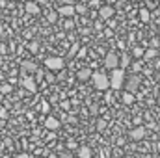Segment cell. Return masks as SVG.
Returning <instances> with one entry per match:
<instances>
[{
  "mask_svg": "<svg viewBox=\"0 0 160 158\" xmlns=\"http://www.w3.org/2000/svg\"><path fill=\"white\" fill-rule=\"evenodd\" d=\"M110 87L112 89H121L123 87V82H125V71L119 69V67H116V69H112V75H110Z\"/></svg>",
  "mask_w": 160,
  "mask_h": 158,
  "instance_id": "obj_1",
  "label": "cell"
},
{
  "mask_svg": "<svg viewBox=\"0 0 160 158\" xmlns=\"http://www.w3.org/2000/svg\"><path fill=\"white\" fill-rule=\"evenodd\" d=\"M91 82L95 86V89H101V91H106L110 87V82H108V77L102 75V73H91Z\"/></svg>",
  "mask_w": 160,
  "mask_h": 158,
  "instance_id": "obj_2",
  "label": "cell"
},
{
  "mask_svg": "<svg viewBox=\"0 0 160 158\" xmlns=\"http://www.w3.org/2000/svg\"><path fill=\"white\" fill-rule=\"evenodd\" d=\"M63 65H65V62L58 56H52V58L45 60V67L50 69V71H60V69H63Z\"/></svg>",
  "mask_w": 160,
  "mask_h": 158,
  "instance_id": "obj_3",
  "label": "cell"
},
{
  "mask_svg": "<svg viewBox=\"0 0 160 158\" xmlns=\"http://www.w3.org/2000/svg\"><path fill=\"white\" fill-rule=\"evenodd\" d=\"M125 84V89L127 91H130V93H134L136 89H140V77H136V75H130L127 82H123Z\"/></svg>",
  "mask_w": 160,
  "mask_h": 158,
  "instance_id": "obj_4",
  "label": "cell"
},
{
  "mask_svg": "<svg viewBox=\"0 0 160 158\" xmlns=\"http://www.w3.org/2000/svg\"><path fill=\"white\" fill-rule=\"evenodd\" d=\"M104 67H108V69L119 67V58H118L116 52H108V54L104 56Z\"/></svg>",
  "mask_w": 160,
  "mask_h": 158,
  "instance_id": "obj_5",
  "label": "cell"
},
{
  "mask_svg": "<svg viewBox=\"0 0 160 158\" xmlns=\"http://www.w3.org/2000/svg\"><path fill=\"white\" fill-rule=\"evenodd\" d=\"M128 134H130V140H134V141H140V140H143V138H145L147 130H145V126H136V128H132Z\"/></svg>",
  "mask_w": 160,
  "mask_h": 158,
  "instance_id": "obj_6",
  "label": "cell"
},
{
  "mask_svg": "<svg viewBox=\"0 0 160 158\" xmlns=\"http://www.w3.org/2000/svg\"><path fill=\"white\" fill-rule=\"evenodd\" d=\"M58 15H62V17H73L75 15V6L73 4H62L58 7Z\"/></svg>",
  "mask_w": 160,
  "mask_h": 158,
  "instance_id": "obj_7",
  "label": "cell"
},
{
  "mask_svg": "<svg viewBox=\"0 0 160 158\" xmlns=\"http://www.w3.org/2000/svg\"><path fill=\"white\" fill-rule=\"evenodd\" d=\"M21 86H22V87H26L30 93H36V91H38V84H36V80L30 78V77H26V78L21 80Z\"/></svg>",
  "mask_w": 160,
  "mask_h": 158,
  "instance_id": "obj_8",
  "label": "cell"
},
{
  "mask_svg": "<svg viewBox=\"0 0 160 158\" xmlns=\"http://www.w3.org/2000/svg\"><path fill=\"white\" fill-rule=\"evenodd\" d=\"M116 13V9L112 7V6H102L101 9H99V15H101V19H104V21H108V19H112V15Z\"/></svg>",
  "mask_w": 160,
  "mask_h": 158,
  "instance_id": "obj_9",
  "label": "cell"
},
{
  "mask_svg": "<svg viewBox=\"0 0 160 158\" xmlns=\"http://www.w3.org/2000/svg\"><path fill=\"white\" fill-rule=\"evenodd\" d=\"M24 11H26L28 15H38L41 11L39 4H38V2H26V4H24Z\"/></svg>",
  "mask_w": 160,
  "mask_h": 158,
  "instance_id": "obj_10",
  "label": "cell"
},
{
  "mask_svg": "<svg viewBox=\"0 0 160 158\" xmlns=\"http://www.w3.org/2000/svg\"><path fill=\"white\" fill-rule=\"evenodd\" d=\"M21 71L22 73H36L38 71V65L34 62H22L21 63Z\"/></svg>",
  "mask_w": 160,
  "mask_h": 158,
  "instance_id": "obj_11",
  "label": "cell"
},
{
  "mask_svg": "<svg viewBox=\"0 0 160 158\" xmlns=\"http://www.w3.org/2000/svg\"><path fill=\"white\" fill-rule=\"evenodd\" d=\"M45 128H48V130H56V128H60V121L56 117H47L45 119Z\"/></svg>",
  "mask_w": 160,
  "mask_h": 158,
  "instance_id": "obj_12",
  "label": "cell"
},
{
  "mask_svg": "<svg viewBox=\"0 0 160 158\" xmlns=\"http://www.w3.org/2000/svg\"><path fill=\"white\" fill-rule=\"evenodd\" d=\"M77 77H78V80H80V82H86V80H89V77H91V69H88V67L80 69Z\"/></svg>",
  "mask_w": 160,
  "mask_h": 158,
  "instance_id": "obj_13",
  "label": "cell"
},
{
  "mask_svg": "<svg viewBox=\"0 0 160 158\" xmlns=\"http://www.w3.org/2000/svg\"><path fill=\"white\" fill-rule=\"evenodd\" d=\"M140 19H142V22H149V19H151V13H149V9L142 7V9H140Z\"/></svg>",
  "mask_w": 160,
  "mask_h": 158,
  "instance_id": "obj_14",
  "label": "cell"
},
{
  "mask_svg": "<svg viewBox=\"0 0 160 158\" xmlns=\"http://www.w3.org/2000/svg\"><path fill=\"white\" fill-rule=\"evenodd\" d=\"M132 102H134V93L125 91L123 93V104H132Z\"/></svg>",
  "mask_w": 160,
  "mask_h": 158,
  "instance_id": "obj_15",
  "label": "cell"
},
{
  "mask_svg": "<svg viewBox=\"0 0 160 158\" xmlns=\"http://www.w3.org/2000/svg\"><path fill=\"white\" fill-rule=\"evenodd\" d=\"M78 156L80 158H91V149H89V147H80Z\"/></svg>",
  "mask_w": 160,
  "mask_h": 158,
  "instance_id": "obj_16",
  "label": "cell"
},
{
  "mask_svg": "<svg viewBox=\"0 0 160 158\" xmlns=\"http://www.w3.org/2000/svg\"><path fill=\"white\" fill-rule=\"evenodd\" d=\"M128 63H130V56H127V54H123L119 58V65L121 69H125V67H128Z\"/></svg>",
  "mask_w": 160,
  "mask_h": 158,
  "instance_id": "obj_17",
  "label": "cell"
},
{
  "mask_svg": "<svg viewBox=\"0 0 160 158\" xmlns=\"http://www.w3.org/2000/svg\"><path fill=\"white\" fill-rule=\"evenodd\" d=\"M58 17H60V15H58V11H48V13H47V21H48L50 24H52V22H56V21H58Z\"/></svg>",
  "mask_w": 160,
  "mask_h": 158,
  "instance_id": "obj_18",
  "label": "cell"
},
{
  "mask_svg": "<svg viewBox=\"0 0 160 158\" xmlns=\"http://www.w3.org/2000/svg\"><path fill=\"white\" fill-rule=\"evenodd\" d=\"M157 56V50L155 48H147V50H143V58L145 60H153Z\"/></svg>",
  "mask_w": 160,
  "mask_h": 158,
  "instance_id": "obj_19",
  "label": "cell"
},
{
  "mask_svg": "<svg viewBox=\"0 0 160 158\" xmlns=\"http://www.w3.org/2000/svg\"><path fill=\"white\" fill-rule=\"evenodd\" d=\"M75 13H80V15H86V13H88V7H86L84 4H78V6H75Z\"/></svg>",
  "mask_w": 160,
  "mask_h": 158,
  "instance_id": "obj_20",
  "label": "cell"
},
{
  "mask_svg": "<svg viewBox=\"0 0 160 158\" xmlns=\"http://www.w3.org/2000/svg\"><path fill=\"white\" fill-rule=\"evenodd\" d=\"M9 91H11V86H9V84H2V86H0V93H2V95H6V93H9Z\"/></svg>",
  "mask_w": 160,
  "mask_h": 158,
  "instance_id": "obj_21",
  "label": "cell"
},
{
  "mask_svg": "<svg viewBox=\"0 0 160 158\" xmlns=\"http://www.w3.org/2000/svg\"><path fill=\"white\" fill-rule=\"evenodd\" d=\"M48 110H50V104H48L47 101H43V102H41V112H43V114H48Z\"/></svg>",
  "mask_w": 160,
  "mask_h": 158,
  "instance_id": "obj_22",
  "label": "cell"
},
{
  "mask_svg": "<svg viewBox=\"0 0 160 158\" xmlns=\"http://www.w3.org/2000/svg\"><path fill=\"white\" fill-rule=\"evenodd\" d=\"M106 128V121L104 119H99L97 121V130H104Z\"/></svg>",
  "mask_w": 160,
  "mask_h": 158,
  "instance_id": "obj_23",
  "label": "cell"
},
{
  "mask_svg": "<svg viewBox=\"0 0 160 158\" xmlns=\"http://www.w3.org/2000/svg\"><path fill=\"white\" fill-rule=\"evenodd\" d=\"M47 82L54 84V82H56V77H54V75H47Z\"/></svg>",
  "mask_w": 160,
  "mask_h": 158,
  "instance_id": "obj_24",
  "label": "cell"
},
{
  "mask_svg": "<svg viewBox=\"0 0 160 158\" xmlns=\"http://www.w3.org/2000/svg\"><path fill=\"white\" fill-rule=\"evenodd\" d=\"M77 50H78V45H75V47L71 48V52H69V56H75V54H77Z\"/></svg>",
  "mask_w": 160,
  "mask_h": 158,
  "instance_id": "obj_25",
  "label": "cell"
},
{
  "mask_svg": "<svg viewBox=\"0 0 160 158\" xmlns=\"http://www.w3.org/2000/svg\"><path fill=\"white\" fill-rule=\"evenodd\" d=\"M134 56H143V50L142 48H134Z\"/></svg>",
  "mask_w": 160,
  "mask_h": 158,
  "instance_id": "obj_26",
  "label": "cell"
},
{
  "mask_svg": "<svg viewBox=\"0 0 160 158\" xmlns=\"http://www.w3.org/2000/svg\"><path fill=\"white\" fill-rule=\"evenodd\" d=\"M63 26H65L67 30H71V28H73V22H71V21H67V22H63Z\"/></svg>",
  "mask_w": 160,
  "mask_h": 158,
  "instance_id": "obj_27",
  "label": "cell"
},
{
  "mask_svg": "<svg viewBox=\"0 0 160 158\" xmlns=\"http://www.w3.org/2000/svg\"><path fill=\"white\" fill-rule=\"evenodd\" d=\"M58 4L62 6V4H73V0H58Z\"/></svg>",
  "mask_w": 160,
  "mask_h": 158,
  "instance_id": "obj_28",
  "label": "cell"
},
{
  "mask_svg": "<svg viewBox=\"0 0 160 158\" xmlns=\"http://www.w3.org/2000/svg\"><path fill=\"white\" fill-rule=\"evenodd\" d=\"M15 158H30V156H28L26 153H19V155H17V156H15Z\"/></svg>",
  "mask_w": 160,
  "mask_h": 158,
  "instance_id": "obj_29",
  "label": "cell"
},
{
  "mask_svg": "<svg viewBox=\"0 0 160 158\" xmlns=\"http://www.w3.org/2000/svg\"><path fill=\"white\" fill-rule=\"evenodd\" d=\"M30 50H38V43H30Z\"/></svg>",
  "mask_w": 160,
  "mask_h": 158,
  "instance_id": "obj_30",
  "label": "cell"
},
{
  "mask_svg": "<svg viewBox=\"0 0 160 158\" xmlns=\"http://www.w3.org/2000/svg\"><path fill=\"white\" fill-rule=\"evenodd\" d=\"M0 117H8V112H4V110H0Z\"/></svg>",
  "mask_w": 160,
  "mask_h": 158,
  "instance_id": "obj_31",
  "label": "cell"
},
{
  "mask_svg": "<svg viewBox=\"0 0 160 158\" xmlns=\"http://www.w3.org/2000/svg\"><path fill=\"white\" fill-rule=\"evenodd\" d=\"M2 101H4V95H2V93H0V102H2Z\"/></svg>",
  "mask_w": 160,
  "mask_h": 158,
  "instance_id": "obj_32",
  "label": "cell"
},
{
  "mask_svg": "<svg viewBox=\"0 0 160 158\" xmlns=\"http://www.w3.org/2000/svg\"><path fill=\"white\" fill-rule=\"evenodd\" d=\"M2 30H4V28H2V24H0V34H2Z\"/></svg>",
  "mask_w": 160,
  "mask_h": 158,
  "instance_id": "obj_33",
  "label": "cell"
},
{
  "mask_svg": "<svg viewBox=\"0 0 160 158\" xmlns=\"http://www.w3.org/2000/svg\"><path fill=\"white\" fill-rule=\"evenodd\" d=\"M36 2H47V0H36Z\"/></svg>",
  "mask_w": 160,
  "mask_h": 158,
  "instance_id": "obj_34",
  "label": "cell"
},
{
  "mask_svg": "<svg viewBox=\"0 0 160 158\" xmlns=\"http://www.w3.org/2000/svg\"><path fill=\"white\" fill-rule=\"evenodd\" d=\"M158 106H160V93H158Z\"/></svg>",
  "mask_w": 160,
  "mask_h": 158,
  "instance_id": "obj_35",
  "label": "cell"
},
{
  "mask_svg": "<svg viewBox=\"0 0 160 158\" xmlns=\"http://www.w3.org/2000/svg\"><path fill=\"white\" fill-rule=\"evenodd\" d=\"M2 158H9V156H2Z\"/></svg>",
  "mask_w": 160,
  "mask_h": 158,
  "instance_id": "obj_36",
  "label": "cell"
},
{
  "mask_svg": "<svg viewBox=\"0 0 160 158\" xmlns=\"http://www.w3.org/2000/svg\"><path fill=\"white\" fill-rule=\"evenodd\" d=\"M112 2H116V0H112Z\"/></svg>",
  "mask_w": 160,
  "mask_h": 158,
  "instance_id": "obj_37",
  "label": "cell"
}]
</instances>
